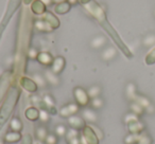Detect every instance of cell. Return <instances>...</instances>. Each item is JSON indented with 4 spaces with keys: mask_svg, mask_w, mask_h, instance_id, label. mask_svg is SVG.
I'll use <instances>...</instances> for the list:
<instances>
[{
    "mask_svg": "<svg viewBox=\"0 0 155 144\" xmlns=\"http://www.w3.org/2000/svg\"><path fill=\"white\" fill-rule=\"evenodd\" d=\"M86 8H87V10H88V11L91 13V15H94V17H96V19H97L98 21L100 22V24L103 27L104 30H106V32L110 33V34L113 36V38H114L115 40H116L117 43H118L119 45L121 46L120 39H119L118 35L116 34V32L114 31V29L112 28V26L108 24V21H107V19H106V16H105V13H104L103 9H102V8L100 7L98 3H96L95 1H91L88 5H86Z\"/></svg>",
    "mask_w": 155,
    "mask_h": 144,
    "instance_id": "cell-1",
    "label": "cell"
},
{
    "mask_svg": "<svg viewBox=\"0 0 155 144\" xmlns=\"http://www.w3.org/2000/svg\"><path fill=\"white\" fill-rule=\"evenodd\" d=\"M17 97H18V90L14 87V88L11 89L9 98H8V100L5 102L2 108L0 110V127L2 126V124L5 122L8 117L11 114L12 109H13L14 105H15V102L17 101Z\"/></svg>",
    "mask_w": 155,
    "mask_h": 144,
    "instance_id": "cell-2",
    "label": "cell"
},
{
    "mask_svg": "<svg viewBox=\"0 0 155 144\" xmlns=\"http://www.w3.org/2000/svg\"><path fill=\"white\" fill-rule=\"evenodd\" d=\"M20 2H21V0H10L9 5H8L7 13H5V17H3L2 21H1V24H0V37H1V34H2L5 28L8 26V24H9L10 19H11L12 15L14 14L15 10L19 7Z\"/></svg>",
    "mask_w": 155,
    "mask_h": 144,
    "instance_id": "cell-3",
    "label": "cell"
},
{
    "mask_svg": "<svg viewBox=\"0 0 155 144\" xmlns=\"http://www.w3.org/2000/svg\"><path fill=\"white\" fill-rule=\"evenodd\" d=\"M74 98H75V101L78 102V104L82 106L86 105L89 100L88 93L83 88H81V87H77V88L74 89Z\"/></svg>",
    "mask_w": 155,
    "mask_h": 144,
    "instance_id": "cell-4",
    "label": "cell"
},
{
    "mask_svg": "<svg viewBox=\"0 0 155 144\" xmlns=\"http://www.w3.org/2000/svg\"><path fill=\"white\" fill-rule=\"evenodd\" d=\"M83 138L85 139L87 144H98L99 143V138L98 136L94 133V129L89 126H86L84 128V131H83Z\"/></svg>",
    "mask_w": 155,
    "mask_h": 144,
    "instance_id": "cell-5",
    "label": "cell"
},
{
    "mask_svg": "<svg viewBox=\"0 0 155 144\" xmlns=\"http://www.w3.org/2000/svg\"><path fill=\"white\" fill-rule=\"evenodd\" d=\"M20 85L24 87L26 90L30 91V92H34L37 89V85L33 80L29 78H20Z\"/></svg>",
    "mask_w": 155,
    "mask_h": 144,
    "instance_id": "cell-6",
    "label": "cell"
},
{
    "mask_svg": "<svg viewBox=\"0 0 155 144\" xmlns=\"http://www.w3.org/2000/svg\"><path fill=\"white\" fill-rule=\"evenodd\" d=\"M68 122H69V124H70V126L72 127V128H75V129L82 128V127H84V125H85L84 119L81 118V117L74 116V114H72V116L69 117Z\"/></svg>",
    "mask_w": 155,
    "mask_h": 144,
    "instance_id": "cell-7",
    "label": "cell"
},
{
    "mask_svg": "<svg viewBox=\"0 0 155 144\" xmlns=\"http://www.w3.org/2000/svg\"><path fill=\"white\" fill-rule=\"evenodd\" d=\"M64 66H65L64 57H62V56H58V57H56L55 59H53L51 70L53 71L55 74H58V73H61V72H62V70L64 69Z\"/></svg>",
    "mask_w": 155,
    "mask_h": 144,
    "instance_id": "cell-8",
    "label": "cell"
},
{
    "mask_svg": "<svg viewBox=\"0 0 155 144\" xmlns=\"http://www.w3.org/2000/svg\"><path fill=\"white\" fill-rule=\"evenodd\" d=\"M37 59H38V62L41 64L45 65V66H49V65H52V62H53V58H52L51 54L48 53V52H41V53H38Z\"/></svg>",
    "mask_w": 155,
    "mask_h": 144,
    "instance_id": "cell-9",
    "label": "cell"
},
{
    "mask_svg": "<svg viewBox=\"0 0 155 144\" xmlns=\"http://www.w3.org/2000/svg\"><path fill=\"white\" fill-rule=\"evenodd\" d=\"M31 9L35 14H44L46 13V5L41 0H35L31 5Z\"/></svg>",
    "mask_w": 155,
    "mask_h": 144,
    "instance_id": "cell-10",
    "label": "cell"
},
{
    "mask_svg": "<svg viewBox=\"0 0 155 144\" xmlns=\"http://www.w3.org/2000/svg\"><path fill=\"white\" fill-rule=\"evenodd\" d=\"M45 15L46 16H45V19L44 20H45L47 24H49L50 27H52L53 29H55L60 26V21H58V19L53 15V14L49 13V12H46Z\"/></svg>",
    "mask_w": 155,
    "mask_h": 144,
    "instance_id": "cell-11",
    "label": "cell"
},
{
    "mask_svg": "<svg viewBox=\"0 0 155 144\" xmlns=\"http://www.w3.org/2000/svg\"><path fill=\"white\" fill-rule=\"evenodd\" d=\"M106 43V38L102 35H99V36H96L95 38H93L91 43V46L94 48V49H100L102 48L104 45Z\"/></svg>",
    "mask_w": 155,
    "mask_h": 144,
    "instance_id": "cell-12",
    "label": "cell"
},
{
    "mask_svg": "<svg viewBox=\"0 0 155 144\" xmlns=\"http://www.w3.org/2000/svg\"><path fill=\"white\" fill-rule=\"evenodd\" d=\"M116 54H117V51H116L115 48L108 47V48H106L103 52H102L101 57L103 58L104 60H112L113 58L116 56Z\"/></svg>",
    "mask_w": 155,
    "mask_h": 144,
    "instance_id": "cell-13",
    "label": "cell"
},
{
    "mask_svg": "<svg viewBox=\"0 0 155 144\" xmlns=\"http://www.w3.org/2000/svg\"><path fill=\"white\" fill-rule=\"evenodd\" d=\"M26 117L27 119L31 121H35L39 118V111L35 107H29L26 110Z\"/></svg>",
    "mask_w": 155,
    "mask_h": 144,
    "instance_id": "cell-14",
    "label": "cell"
},
{
    "mask_svg": "<svg viewBox=\"0 0 155 144\" xmlns=\"http://www.w3.org/2000/svg\"><path fill=\"white\" fill-rule=\"evenodd\" d=\"M46 80L48 81V82L50 83V84L52 85H58V83H60V80H58V74H55L52 70H48L46 71Z\"/></svg>",
    "mask_w": 155,
    "mask_h": 144,
    "instance_id": "cell-15",
    "label": "cell"
},
{
    "mask_svg": "<svg viewBox=\"0 0 155 144\" xmlns=\"http://www.w3.org/2000/svg\"><path fill=\"white\" fill-rule=\"evenodd\" d=\"M142 45L144 47H154L155 46V34L154 33H150V34L146 35L142 39Z\"/></svg>",
    "mask_w": 155,
    "mask_h": 144,
    "instance_id": "cell-16",
    "label": "cell"
},
{
    "mask_svg": "<svg viewBox=\"0 0 155 144\" xmlns=\"http://www.w3.org/2000/svg\"><path fill=\"white\" fill-rule=\"evenodd\" d=\"M55 12L58 14H65L70 10V3L65 1V2H62V3H58L55 7Z\"/></svg>",
    "mask_w": 155,
    "mask_h": 144,
    "instance_id": "cell-17",
    "label": "cell"
},
{
    "mask_svg": "<svg viewBox=\"0 0 155 144\" xmlns=\"http://www.w3.org/2000/svg\"><path fill=\"white\" fill-rule=\"evenodd\" d=\"M83 119L88 122H95L97 120V114L93 109H85L83 111Z\"/></svg>",
    "mask_w": 155,
    "mask_h": 144,
    "instance_id": "cell-18",
    "label": "cell"
},
{
    "mask_svg": "<svg viewBox=\"0 0 155 144\" xmlns=\"http://www.w3.org/2000/svg\"><path fill=\"white\" fill-rule=\"evenodd\" d=\"M134 101L137 102V103L139 104L140 106H142L144 109H147V108L151 105V103H150V101H149L148 98L142 97V95H136V98H135V100H134Z\"/></svg>",
    "mask_w": 155,
    "mask_h": 144,
    "instance_id": "cell-19",
    "label": "cell"
},
{
    "mask_svg": "<svg viewBox=\"0 0 155 144\" xmlns=\"http://www.w3.org/2000/svg\"><path fill=\"white\" fill-rule=\"evenodd\" d=\"M127 125H129L130 131H131L132 133H136V135H137V133H139L140 129L142 128V124L140 122H138V120L134 121V122H131L130 124H127Z\"/></svg>",
    "mask_w": 155,
    "mask_h": 144,
    "instance_id": "cell-20",
    "label": "cell"
},
{
    "mask_svg": "<svg viewBox=\"0 0 155 144\" xmlns=\"http://www.w3.org/2000/svg\"><path fill=\"white\" fill-rule=\"evenodd\" d=\"M21 136L18 131H14V133H9L5 136V141L10 142V143H13V142H17L20 140Z\"/></svg>",
    "mask_w": 155,
    "mask_h": 144,
    "instance_id": "cell-21",
    "label": "cell"
},
{
    "mask_svg": "<svg viewBox=\"0 0 155 144\" xmlns=\"http://www.w3.org/2000/svg\"><path fill=\"white\" fill-rule=\"evenodd\" d=\"M127 97H129V99L131 100H135L136 98V87L134 84H132V83H130L129 85L127 86Z\"/></svg>",
    "mask_w": 155,
    "mask_h": 144,
    "instance_id": "cell-22",
    "label": "cell"
},
{
    "mask_svg": "<svg viewBox=\"0 0 155 144\" xmlns=\"http://www.w3.org/2000/svg\"><path fill=\"white\" fill-rule=\"evenodd\" d=\"M100 92H101V88H100L99 86H93L91 87V88L88 89V91H87V93H88L89 98H97L99 97Z\"/></svg>",
    "mask_w": 155,
    "mask_h": 144,
    "instance_id": "cell-23",
    "label": "cell"
},
{
    "mask_svg": "<svg viewBox=\"0 0 155 144\" xmlns=\"http://www.w3.org/2000/svg\"><path fill=\"white\" fill-rule=\"evenodd\" d=\"M155 62V47L151 49V51L147 54L146 56V64L147 65H152Z\"/></svg>",
    "mask_w": 155,
    "mask_h": 144,
    "instance_id": "cell-24",
    "label": "cell"
},
{
    "mask_svg": "<svg viewBox=\"0 0 155 144\" xmlns=\"http://www.w3.org/2000/svg\"><path fill=\"white\" fill-rule=\"evenodd\" d=\"M11 128L13 129L14 131H18V133H19V130L22 128V124H21V122H20L19 119H18V118H14L13 120H12Z\"/></svg>",
    "mask_w": 155,
    "mask_h": 144,
    "instance_id": "cell-25",
    "label": "cell"
},
{
    "mask_svg": "<svg viewBox=\"0 0 155 144\" xmlns=\"http://www.w3.org/2000/svg\"><path fill=\"white\" fill-rule=\"evenodd\" d=\"M32 80L34 81L35 84H36L37 86H41V87H45L46 86V81H45V78H44L43 76L41 75V74H38V73L34 74V75H33Z\"/></svg>",
    "mask_w": 155,
    "mask_h": 144,
    "instance_id": "cell-26",
    "label": "cell"
},
{
    "mask_svg": "<svg viewBox=\"0 0 155 144\" xmlns=\"http://www.w3.org/2000/svg\"><path fill=\"white\" fill-rule=\"evenodd\" d=\"M131 109H132V111H133V114H142L144 108L142 107V106H140L137 102H133V103L131 104Z\"/></svg>",
    "mask_w": 155,
    "mask_h": 144,
    "instance_id": "cell-27",
    "label": "cell"
},
{
    "mask_svg": "<svg viewBox=\"0 0 155 144\" xmlns=\"http://www.w3.org/2000/svg\"><path fill=\"white\" fill-rule=\"evenodd\" d=\"M43 103L45 104L48 108H50V109L54 108V102H53V100H52V98L50 97V95H45V97H44Z\"/></svg>",
    "mask_w": 155,
    "mask_h": 144,
    "instance_id": "cell-28",
    "label": "cell"
},
{
    "mask_svg": "<svg viewBox=\"0 0 155 144\" xmlns=\"http://www.w3.org/2000/svg\"><path fill=\"white\" fill-rule=\"evenodd\" d=\"M37 137H38V140H41V141H44V140L46 139V137H47V131H46V129L44 128V127H39V128H37Z\"/></svg>",
    "mask_w": 155,
    "mask_h": 144,
    "instance_id": "cell-29",
    "label": "cell"
},
{
    "mask_svg": "<svg viewBox=\"0 0 155 144\" xmlns=\"http://www.w3.org/2000/svg\"><path fill=\"white\" fill-rule=\"evenodd\" d=\"M102 105H103V101H102V99H100L99 97L97 98H94L93 101H91V106H93L94 108H101Z\"/></svg>",
    "mask_w": 155,
    "mask_h": 144,
    "instance_id": "cell-30",
    "label": "cell"
},
{
    "mask_svg": "<svg viewBox=\"0 0 155 144\" xmlns=\"http://www.w3.org/2000/svg\"><path fill=\"white\" fill-rule=\"evenodd\" d=\"M77 136H78V131H77V129H75V128H70L69 130H67L66 137H67V139H68V141H69V140H71V139H74V138H77Z\"/></svg>",
    "mask_w": 155,
    "mask_h": 144,
    "instance_id": "cell-31",
    "label": "cell"
},
{
    "mask_svg": "<svg viewBox=\"0 0 155 144\" xmlns=\"http://www.w3.org/2000/svg\"><path fill=\"white\" fill-rule=\"evenodd\" d=\"M39 119H41L43 122H47V121L49 120V114H48L47 110L41 109V111H39Z\"/></svg>",
    "mask_w": 155,
    "mask_h": 144,
    "instance_id": "cell-32",
    "label": "cell"
},
{
    "mask_svg": "<svg viewBox=\"0 0 155 144\" xmlns=\"http://www.w3.org/2000/svg\"><path fill=\"white\" fill-rule=\"evenodd\" d=\"M46 144H56L58 140H56V137L54 135H48L45 139Z\"/></svg>",
    "mask_w": 155,
    "mask_h": 144,
    "instance_id": "cell-33",
    "label": "cell"
},
{
    "mask_svg": "<svg viewBox=\"0 0 155 144\" xmlns=\"http://www.w3.org/2000/svg\"><path fill=\"white\" fill-rule=\"evenodd\" d=\"M137 114H129L125 116V122L127 124H130L131 122H134V121H137Z\"/></svg>",
    "mask_w": 155,
    "mask_h": 144,
    "instance_id": "cell-34",
    "label": "cell"
},
{
    "mask_svg": "<svg viewBox=\"0 0 155 144\" xmlns=\"http://www.w3.org/2000/svg\"><path fill=\"white\" fill-rule=\"evenodd\" d=\"M60 114H61V116L64 117V118H69V117L71 116L70 111H69V109H68V107H67V106H64L63 108H61Z\"/></svg>",
    "mask_w": 155,
    "mask_h": 144,
    "instance_id": "cell-35",
    "label": "cell"
},
{
    "mask_svg": "<svg viewBox=\"0 0 155 144\" xmlns=\"http://www.w3.org/2000/svg\"><path fill=\"white\" fill-rule=\"evenodd\" d=\"M55 133L58 136H64L66 133V127L64 125H58L55 128Z\"/></svg>",
    "mask_w": 155,
    "mask_h": 144,
    "instance_id": "cell-36",
    "label": "cell"
},
{
    "mask_svg": "<svg viewBox=\"0 0 155 144\" xmlns=\"http://www.w3.org/2000/svg\"><path fill=\"white\" fill-rule=\"evenodd\" d=\"M150 138L148 136H141V137L138 138V141L137 143L138 144H150Z\"/></svg>",
    "mask_w": 155,
    "mask_h": 144,
    "instance_id": "cell-37",
    "label": "cell"
},
{
    "mask_svg": "<svg viewBox=\"0 0 155 144\" xmlns=\"http://www.w3.org/2000/svg\"><path fill=\"white\" fill-rule=\"evenodd\" d=\"M67 107H68V109H69V111H70V114H71V116L72 114H74L75 112L79 110V106L77 105V104H73V103H71V104H69V105H67Z\"/></svg>",
    "mask_w": 155,
    "mask_h": 144,
    "instance_id": "cell-38",
    "label": "cell"
},
{
    "mask_svg": "<svg viewBox=\"0 0 155 144\" xmlns=\"http://www.w3.org/2000/svg\"><path fill=\"white\" fill-rule=\"evenodd\" d=\"M30 57L31 58H37V56H38V53L36 52V50L35 49H31L30 50Z\"/></svg>",
    "mask_w": 155,
    "mask_h": 144,
    "instance_id": "cell-39",
    "label": "cell"
},
{
    "mask_svg": "<svg viewBox=\"0 0 155 144\" xmlns=\"http://www.w3.org/2000/svg\"><path fill=\"white\" fill-rule=\"evenodd\" d=\"M69 144H80V141H79L77 138H74V139L69 140Z\"/></svg>",
    "mask_w": 155,
    "mask_h": 144,
    "instance_id": "cell-40",
    "label": "cell"
},
{
    "mask_svg": "<svg viewBox=\"0 0 155 144\" xmlns=\"http://www.w3.org/2000/svg\"><path fill=\"white\" fill-rule=\"evenodd\" d=\"M91 1V0H80V2L82 3V5H88Z\"/></svg>",
    "mask_w": 155,
    "mask_h": 144,
    "instance_id": "cell-41",
    "label": "cell"
},
{
    "mask_svg": "<svg viewBox=\"0 0 155 144\" xmlns=\"http://www.w3.org/2000/svg\"><path fill=\"white\" fill-rule=\"evenodd\" d=\"M67 0H52V2H55V3H62V2H65Z\"/></svg>",
    "mask_w": 155,
    "mask_h": 144,
    "instance_id": "cell-42",
    "label": "cell"
},
{
    "mask_svg": "<svg viewBox=\"0 0 155 144\" xmlns=\"http://www.w3.org/2000/svg\"><path fill=\"white\" fill-rule=\"evenodd\" d=\"M33 144H45V143H44L43 141H41V140H37V141H35Z\"/></svg>",
    "mask_w": 155,
    "mask_h": 144,
    "instance_id": "cell-43",
    "label": "cell"
},
{
    "mask_svg": "<svg viewBox=\"0 0 155 144\" xmlns=\"http://www.w3.org/2000/svg\"><path fill=\"white\" fill-rule=\"evenodd\" d=\"M41 1H43L44 3H45V5H48V3H50L52 1V0H41Z\"/></svg>",
    "mask_w": 155,
    "mask_h": 144,
    "instance_id": "cell-44",
    "label": "cell"
},
{
    "mask_svg": "<svg viewBox=\"0 0 155 144\" xmlns=\"http://www.w3.org/2000/svg\"><path fill=\"white\" fill-rule=\"evenodd\" d=\"M32 1H33V0H24V2L26 3V5H29V3L32 2Z\"/></svg>",
    "mask_w": 155,
    "mask_h": 144,
    "instance_id": "cell-45",
    "label": "cell"
},
{
    "mask_svg": "<svg viewBox=\"0 0 155 144\" xmlns=\"http://www.w3.org/2000/svg\"><path fill=\"white\" fill-rule=\"evenodd\" d=\"M154 16H155V9H154Z\"/></svg>",
    "mask_w": 155,
    "mask_h": 144,
    "instance_id": "cell-46",
    "label": "cell"
}]
</instances>
